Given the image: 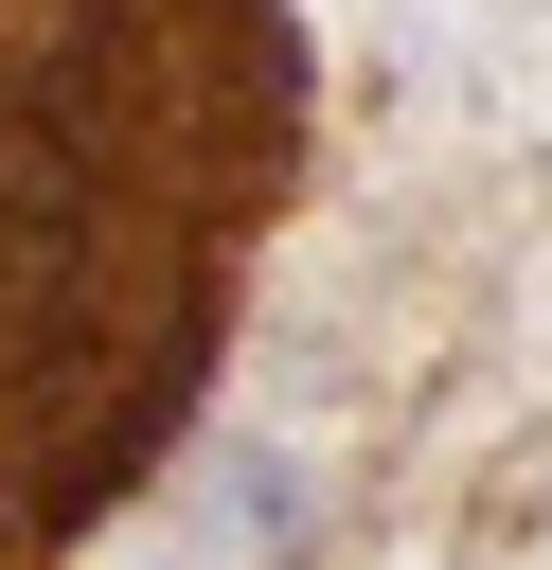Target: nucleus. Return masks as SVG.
Masks as SVG:
<instances>
[{"mask_svg": "<svg viewBox=\"0 0 552 570\" xmlns=\"http://www.w3.org/2000/svg\"><path fill=\"white\" fill-rule=\"evenodd\" d=\"M285 178L267 0H0V570L178 428Z\"/></svg>", "mask_w": 552, "mask_h": 570, "instance_id": "nucleus-1", "label": "nucleus"}]
</instances>
